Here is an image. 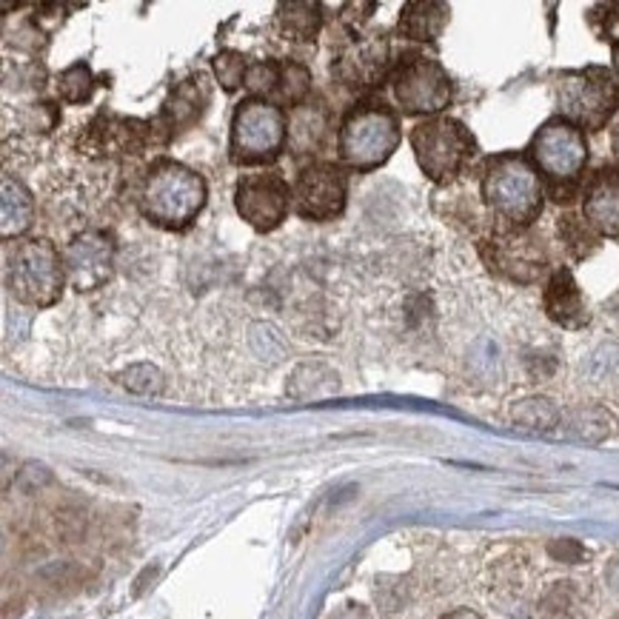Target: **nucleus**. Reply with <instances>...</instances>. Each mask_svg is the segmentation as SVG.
<instances>
[{
  "mask_svg": "<svg viewBox=\"0 0 619 619\" xmlns=\"http://www.w3.org/2000/svg\"><path fill=\"white\" fill-rule=\"evenodd\" d=\"M579 588L577 582H557L551 591L543 597V617L546 619H577L579 617Z\"/></svg>",
  "mask_w": 619,
  "mask_h": 619,
  "instance_id": "c756f323",
  "label": "nucleus"
},
{
  "mask_svg": "<svg viewBox=\"0 0 619 619\" xmlns=\"http://www.w3.org/2000/svg\"><path fill=\"white\" fill-rule=\"evenodd\" d=\"M483 257L497 275L514 283H534L548 271V255L532 229L499 231L494 240H485Z\"/></svg>",
  "mask_w": 619,
  "mask_h": 619,
  "instance_id": "ddd939ff",
  "label": "nucleus"
},
{
  "mask_svg": "<svg viewBox=\"0 0 619 619\" xmlns=\"http://www.w3.org/2000/svg\"><path fill=\"white\" fill-rule=\"evenodd\" d=\"M617 619H619V617H617Z\"/></svg>",
  "mask_w": 619,
  "mask_h": 619,
  "instance_id": "ea45409f",
  "label": "nucleus"
},
{
  "mask_svg": "<svg viewBox=\"0 0 619 619\" xmlns=\"http://www.w3.org/2000/svg\"><path fill=\"white\" fill-rule=\"evenodd\" d=\"M566 429L574 437L591 440V443H602L613 434V417L599 405H586V409L571 411L566 417Z\"/></svg>",
  "mask_w": 619,
  "mask_h": 619,
  "instance_id": "bb28decb",
  "label": "nucleus"
},
{
  "mask_svg": "<svg viewBox=\"0 0 619 619\" xmlns=\"http://www.w3.org/2000/svg\"><path fill=\"white\" fill-rule=\"evenodd\" d=\"M291 192H295V212L303 220H337L349 200V168L331 161L306 163L297 172Z\"/></svg>",
  "mask_w": 619,
  "mask_h": 619,
  "instance_id": "9b49d317",
  "label": "nucleus"
},
{
  "mask_svg": "<svg viewBox=\"0 0 619 619\" xmlns=\"http://www.w3.org/2000/svg\"><path fill=\"white\" fill-rule=\"evenodd\" d=\"M443 619H483L477 611H472V608H454V611L445 613Z\"/></svg>",
  "mask_w": 619,
  "mask_h": 619,
  "instance_id": "f704fd0d",
  "label": "nucleus"
},
{
  "mask_svg": "<svg viewBox=\"0 0 619 619\" xmlns=\"http://www.w3.org/2000/svg\"><path fill=\"white\" fill-rule=\"evenodd\" d=\"M249 58L237 49H220L212 61V72H215L217 83L226 95H235L240 89H246V74H249Z\"/></svg>",
  "mask_w": 619,
  "mask_h": 619,
  "instance_id": "cd10ccee",
  "label": "nucleus"
},
{
  "mask_svg": "<svg viewBox=\"0 0 619 619\" xmlns=\"http://www.w3.org/2000/svg\"><path fill=\"white\" fill-rule=\"evenodd\" d=\"M394 61H391V47L385 34H369L351 43L340 52L331 72L343 86L351 89H374L389 81Z\"/></svg>",
  "mask_w": 619,
  "mask_h": 619,
  "instance_id": "2eb2a0df",
  "label": "nucleus"
},
{
  "mask_svg": "<svg viewBox=\"0 0 619 619\" xmlns=\"http://www.w3.org/2000/svg\"><path fill=\"white\" fill-rule=\"evenodd\" d=\"M543 309H546L548 320L557 323L559 329L579 331L591 323V309L586 303V295L574 280L571 269L559 266L548 277L546 291H543Z\"/></svg>",
  "mask_w": 619,
  "mask_h": 619,
  "instance_id": "f3484780",
  "label": "nucleus"
},
{
  "mask_svg": "<svg viewBox=\"0 0 619 619\" xmlns=\"http://www.w3.org/2000/svg\"><path fill=\"white\" fill-rule=\"evenodd\" d=\"M115 237L109 231H83L74 237L63 251L66 262V275L72 289L78 291H95L112 275L115 266Z\"/></svg>",
  "mask_w": 619,
  "mask_h": 619,
  "instance_id": "4468645a",
  "label": "nucleus"
},
{
  "mask_svg": "<svg viewBox=\"0 0 619 619\" xmlns=\"http://www.w3.org/2000/svg\"><path fill=\"white\" fill-rule=\"evenodd\" d=\"M329 619H371V613L363 606H358V602H349V606L331 611Z\"/></svg>",
  "mask_w": 619,
  "mask_h": 619,
  "instance_id": "72a5a7b5",
  "label": "nucleus"
},
{
  "mask_svg": "<svg viewBox=\"0 0 619 619\" xmlns=\"http://www.w3.org/2000/svg\"><path fill=\"white\" fill-rule=\"evenodd\" d=\"M557 231L559 240H563V246H566V251L574 260H586V257H591L599 249V235L588 226L586 217L563 215L557 223Z\"/></svg>",
  "mask_w": 619,
  "mask_h": 619,
  "instance_id": "a878e982",
  "label": "nucleus"
},
{
  "mask_svg": "<svg viewBox=\"0 0 619 619\" xmlns=\"http://www.w3.org/2000/svg\"><path fill=\"white\" fill-rule=\"evenodd\" d=\"M128 391H135V394H161L163 391V378L161 371L155 365L141 363V365H132V369L123 374L121 380Z\"/></svg>",
  "mask_w": 619,
  "mask_h": 619,
  "instance_id": "2f4dec72",
  "label": "nucleus"
},
{
  "mask_svg": "<svg viewBox=\"0 0 619 619\" xmlns=\"http://www.w3.org/2000/svg\"><path fill=\"white\" fill-rule=\"evenodd\" d=\"M97 89V78L92 72L86 61H78L72 66H66L58 78V97L69 106H83V103L92 101Z\"/></svg>",
  "mask_w": 619,
  "mask_h": 619,
  "instance_id": "393cba45",
  "label": "nucleus"
},
{
  "mask_svg": "<svg viewBox=\"0 0 619 619\" xmlns=\"http://www.w3.org/2000/svg\"><path fill=\"white\" fill-rule=\"evenodd\" d=\"M403 143L398 112L383 101H360L349 109L337 132V157L351 172L385 166Z\"/></svg>",
  "mask_w": 619,
  "mask_h": 619,
  "instance_id": "7ed1b4c3",
  "label": "nucleus"
},
{
  "mask_svg": "<svg viewBox=\"0 0 619 619\" xmlns=\"http://www.w3.org/2000/svg\"><path fill=\"white\" fill-rule=\"evenodd\" d=\"M172 132L161 115L155 121L121 115H97L86 126V148L95 155H143L148 148H161L172 141Z\"/></svg>",
  "mask_w": 619,
  "mask_h": 619,
  "instance_id": "f8f14e48",
  "label": "nucleus"
},
{
  "mask_svg": "<svg viewBox=\"0 0 619 619\" xmlns=\"http://www.w3.org/2000/svg\"><path fill=\"white\" fill-rule=\"evenodd\" d=\"M320 380L329 383V380H337V374L331 369H326L323 363L300 365L289 383V394L295 400H317V398H329V394H337V391L329 389V385H320Z\"/></svg>",
  "mask_w": 619,
  "mask_h": 619,
  "instance_id": "c85d7f7f",
  "label": "nucleus"
},
{
  "mask_svg": "<svg viewBox=\"0 0 619 619\" xmlns=\"http://www.w3.org/2000/svg\"><path fill=\"white\" fill-rule=\"evenodd\" d=\"M311 101V72L300 61H280V86L275 103L280 109H297Z\"/></svg>",
  "mask_w": 619,
  "mask_h": 619,
  "instance_id": "b1692460",
  "label": "nucleus"
},
{
  "mask_svg": "<svg viewBox=\"0 0 619 619\" xmlns=\"http://www.w3.org/2000/svg\"><path fill=\"white\" fill-rule=\"evenodd\" d=\"M275 27L291 43H311L323 32V7L317 0L303 3H280L275 9Z\"/></svg>",
  "mask_w": 619,
  "mask_h": 619,
  "instance_id": "4be33fe9",
  "label": "nucleus"
},
{
  "mask_svg": "<svg viewBox=\"0 0 619 619\" xmlns=\"http://www.w3.org/2000/svg\"><path fill=\"white\" fill-rule=\"evenodd\" d=\"M409 143L420 172L437 186L457 180L479 152V143L472 135V128L452 115L420 121L411 128Z\"/></svg>",
  "mask_w": 619,
  "mask_h": 619,
  "instance_id": "423d86ee",
  "label": "nucleus"
},
{
  "mask_svg": "<svg viewBox=\"0 0 619 619\" xmlns=\"http://www.w3.org/2000/svg\"><path fill=\"white\" fill-rule=\"evenodd\" d=\"M277 86H280V61H255L246 74V92L249 97L275 103Z\"/></svg>",
  "mask_w": 619,
  "mask_h": 619,
  "instance_id": "7c9ffc66",
  "label": "nucleus"
},
{
  "mask_svg": "<svg viewBox=\"0 0 619 619\" xmlns=\"http://www.w3.org/2000/svg\"><path fill=\"white\" fill-rule=\"evenodd\" d=\"M528 161L548 180V192L557 203H571L577 183L588 166L586 132L566 117H551L534 132L528 143Z\"/></svg>",
  "mask_w": 619,
  "mask_h": 619,
  "instance_id": "39448f33",
  "label": "nucleus"
},
{
  "mask_svg": "<svg viewBox=\"0 0 619 619\" xmlns=\"http://www.w3.org/2000/svg\"><path fill=\"white\" fill-rule=\"evenodd\" d=\"M479 195L503 231L532 229L546 206V183L532 161L519 152L485 157L479 168Z\"/></svg>",
  "mask_w": 619,
  "mask_h": 619,
  "instance_id": "f257e3e1",
  "label": "nucleus"
},
{
  "mask_svg": "<svg viewBox=\"0 0 619 619\" xmlns=\"http://www.w3.org/2000/svg\"><path fill=\"white\" fill-rule=\"evenodd\" d=\"M209 200V186L195 168L172 157H157L143 175L137 206L152 226L163 231H186L195 226Z\"/></svg>",
  "mask_w": 619,
  "mask_h": 619,
  "instance_id": "f03ea898",
  "label": "nucleus"
},
{
  "mask_svg": "<svg viewBox=\"0 0 619 619\" xmlns=\"http://www.w3.org/2000/svg\"><path fill=\"white\" fill-rule=\"evenodd\" d=\"M508 420H512L514 425H519V429L551 431L563 423V411L548 398H528L517 400V403L508 409Z\"/></svg>",
  "mask_w": 619,
  "mask_h": 619,
  "instance_id": "5701e85b",
  "label": "nucleus"
},
{
  "mask_svg": "<svg viewBox=\"0 0 619 619\" xmlns=\"http://www.w3.org/2000/svg\"><path fill=\"white\" fill-rule=\"evenodd\" d=\"M613 23H619V7H611V14H608Z\"/></svg>",
  "mask_w": 619,
  "mask_h": 619,
  "instance_id": "58836bf2",
  "label": "nucleus"
},
{
  "mask_svg": "<svg viewBox=\"0 0 619 619\" xmlns=\"http://www.w3.org/2000/svg\"><path fill=\"white\" fill-rule=\"evenodd\" d=\"M608 582H611V588H617L619 591V563L617 566H611V571H608Z\"/></svg>",
  "mask_w": 619,
  "mask_h": 619,
  "instance_id": "e433bc0d",
  "label": "nucleus"
},
{
  "mask_svg": "<svg viewBox=\"0 0 619 619\" xmlns=\"http://www.w3.org/2000/svg\"><path fill=\"white\" fill-rule=\"evenodd\" d=\"M611 52H613V66L611 69H613V74L619 78V38L611 43Z\"/></svg>",
  "mask_w": 619,
  "mask_h": 619,
  "instance_id": "4c0bfd02",
  "label": "nucleus"
},
{
  "mask_svg": "<svg viewBox=\"0 0 619 619\" xmlns=\"http://www.w3.org/2000/svg\"><path fill=\"white\" fill-rule=\"evenodd\" d=\"M69 283L61 249L47 237H27L7 251V289L29 309H52Z\"/></svg>",
  "mask_w": 619,
  "mask_h": 619,
  "instance_id": "20e7f679",
  "label": "nucleus"
},
{
  "mask_svg": "<svg viewBox=\"0 0 619 619\" xmlns=\"http://www.w3.org/2000/svg\"><path fill=\"white\" fill-rule=\"evenodd\" d=\"M34 223V197L18 177L3 175V212H0V235L3 240L27 235Z\"/></svg>",
  "mask_w": 619,
  "mask_h": 619,
  "instance_id": "412c9836",
  "label": "nucleus"
},
{
  "mask_svg": "<svg viewBox=\"0 0 619 619\" xmlns=\"http://www.w3.org/2000/svg\"><path fill=\"white\" fill-rule=\"evenodd\" d=\"M391 97L403 115L440 117L454 101V81L445 66L423 52L403 54L389 74Z\"/></svg>",
  "mask_w": 619,
  "mask_h": 619,
  "instance_id": "1a4fd4ad",
  "label": "nucleus"
},
{
  "mask_svg": "<svg viewBox=\"0 0 619 619\" xmlns=\"http://www.w3.org/2000/svg\"><path fill=\"white\" fill-rule=\"evenodd\" d=\"M374 9H378V3H349V7H343V21L351 29H358L369 21Z\"/></svg>",
  "mask_w": 619,
  "mask_h": 619,
  "instance_id": "473e14b6",
  "label": "nucleus"
},
{
  "mask_svg": "<svg viewBox=\"0 0 619 619\" xmlns=\"http://www.w3.org/2000/svg\"><path fill=\"white\" fill-rule=\"evenodd\" d=\"M289 146V112L260 97H243L229 126V161L235 166H269Z\"/></svg>",
  "mask_w": 619,
  "mask_h": 619,
  "instance_id": "0eeeda50",
  "label": "nucleus"
},
{
  "mask_svg": "<svg viewBox=\"0 0 619 619\" xmlns=\"http://www.w3.org/2000/svg\"><path fill=\"white\" fill-rule=\"evenodd\" d=\"M331 132L329 109L323 103H303L289 112V152L297 157L317 155Z\"/></svg>",
  "mask_w": 619,
  "mask_h": 619,
  "instance_id": "6ab92c4d",
  "label": "nucleus"
},
{
  "mask_svg": "<svg viewBox=\"0 0 619 619\" xmlns=\"http://www.w3.org/2000/svg\"><path fill=\"white\" fill-rule=\"evenodd\" d=\"M559 117L582 132L606 128L619 106V78L608 66H586L559 72L554 81Z\"/></svg>",
  "mask_w": 619,
  "mask_h": 619,
  "instance_id": "6e6552de",
  "label": "nucleus"
},
{
  "mask_svg": "<svg viewBox=\"0 0 619 619\" xmlns=\"http://www.w3.org/2000/svg\"><path fill=\"white\" fill-rule=\"evenodd\" d=\"M212 103L209 83H206V74H192L186 81L175 83L168 89V97L163 101L161 109V121L166 123V128L175 135V132H186V128L195 126L206 109Z\"/></svg>",
  "mask_w": 619,
  "mask_h": 619,
  "instance_id": "a211bd4d",
  "label": "nucleus"
},
{
  "mask_svg": "<svg viewBox=\"0 0 619 619\" xmlns=\"http://www.w3.org/2000/svg\"><path fill=\"white\" fill-rule=\"evenodd\" d=\"M452 21L448 3H405L398 21V34L414 43H434Z\"/></svg>",
  "mask_w": 619,
  "mask_h": 619,
  "instance_id": "aec40b11",
  "label": "nucleus"
},
{
  "mask_svg": "<svg viewBox=\"0 0 619 619\" xmlns=\"http://www.w3.org/2000/svg\"><path fill=\"white\" fill-rule=\"evenodd\" d=\"M235 209L251 229L269 235L283 226L289 212H295V192L280 168H260L240 175L235 183Z\"/></svg>",
  "mask_w": 619,
  "mask_h": 619,
  "instance_id": "9d476101",
  "label": "nucleus"
},
{
  "mask_svg": "<svg viewBox=\"0 0 619 619\" xmlns=\"http://www.w3.org/2000/svg\"><path fill=\"white\" fill-rule=\"evenodd\" d=\"M611 148H613V157H617V163H619V121L611 132Z\"/></svg>",
  "mask_w": 619,
  "mask_h": 619,
  "instance_id": "c9c22d12",
  "label": "nucleus"
},
{
  "mask_svg": "<svg viewBox=\"0 0 619 619\" xmlns=\"http://www.w3.org/2000/svg\"><path fill=\"white\" fill-rule=\"evenodd\" d=\"M582 217L599 237H619V166H602L582 189Z\"/></svg>",
  "mask_w": 619,
  "mask_h": 619,
  "instance_id": "dca6fc26",
  "label": "nucleus"
}]
</instances>
